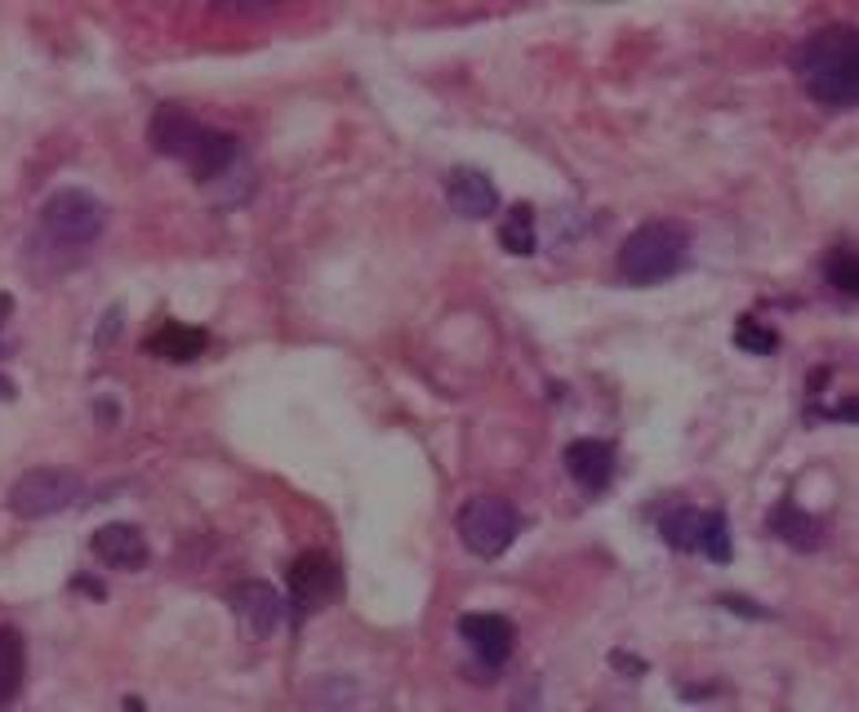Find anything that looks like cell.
Here are the masks:
<instances>
[{"label":"cell","instance_id":"obj_1","mask_svg":"<svg viewBox=\"0 0 859 712\" xmlns=\"http://www.w3.org/2000/svg\"><path fill=\"white\" fill-rule=\"evenodd\" d=\"M792 68L810 99L824 108H855L859 99V37L855 28H824L806 37L792 54Z\"/></svg>","mask_w":859,"mask_h":712},{"label":"cell","instance_id":"obj_2","mask_svg":"<svg viewBox=\"0 0 859 712\" xmlns=\"http://www.w3.org/2000/svg\"><path fill=\"white\" fill-rule=\"evenodd\" d=\"M686 258H691V232H686V223H668V218L642 223L620 245V276L628 285H655V281H668L673 272H682Z\"/></svg>","mask_w":859,"mask_h":712},{"label":"cell","instance_id":"obj_3","mask_svg":"<svg viewBox=\"0 0 859 712\" xmlns=\"http://www.w3.org/2000/svg\"><path fill=\"white\" fill-rule=\"evenodd\" d=\"M517 530H521L517 508L508 499H499V495H472L459 508V539H463V548L472 557H485V561L503 557L512 548Z\"/></svg>","mask_w":859,"mask_h":712},{"label":"cell","instance_id":"obj_4","mask_svg":"<svg viewBox=\"0 0 859 712\" xmlns=\"http://www.w3.org/2000/svg\"><path fill=\"white\" fill-rule=\"evenodd\" d=\"M108 223V210L99 196H90L85 187H59L45 205H41V227L59 241V245H90Z\"/></svg>","mask_w":859,"mask_h":712},{"label":"cell","instance_id":"obj_5","mask_svg":"<svg viewBox=\"0 0 859 712\" xmlns=\"http://www.w3.org/2000/svg\"><path fill=\"white\" fill-rule=\"evenodd\" d=\"M76 499H81V477L76 472H68V468H32V472H23L14 481L10 512L23 517V521H41V517L63 512Z\"/></svg>","mask_w":859,"mask_h":712},{"label":"cell","instance_id":"obj_6","mask_svg":"<svg viewBox=\"0 0 859 712\" xmlns=\"http://www.w3.org/2000/svg\"><path fill=\"white\" fill-rule=\"evenodd\" d=\"M201 139H205V125H201L192 112L174 108V103L156 108V116H152V125H147V143H152L161 156H174V161H183V165L196 156Z\"/></svg>","mask_w":859,"mask_h":712},{"label":"cell","instance_id":"obj_7","mask_svg":"<svg viewBox=\"0 0 859 712\" xmlns=\"http://www.w3.org/2000/svg\"><path fill=\"white\" fill-rule=\"evenodd\" d=\"M227 601H232L236 623H241V632L249 641H267L276 632V623H280V592L272 583H258V579L236 583Z\"/></svg>","mask_w":859,"mask_h":712},{"label":"cell","instance_id":"obj_8","mask_svg":"<svg viewBox=\"0 0 859 712\" xmlns=\"http://www.w3.org/2000/svg\"><path fill=\"white\" fill-rule=\"evenodd\" d=\"M459 637L472 645V654L481 659V663H490V668H499L508 654H512V645H517V628H512V619H503V614H459Z\"/></svg>","mask_w":859,"mask_h":712},{"label":"cell","instance_id":"obj_9","mask_svg":"<svg viewBox=\"0 0 859 712\" xmlns=\"http://www.w3.org/2000/svg\"><path fill=\"white\" fill-rule=\"evenodd\" d=\"M94 557L103 566H112V570H143L147 557H152V548H147V535L139 526L112 521V526H103L94 535Z\"/></svg>","mask_w":859,"mask_h":712},{"label":"cell","instance_id":"obj_10","mask_svg":"<svg viewBox=\"0 0 859 712\" xmlns=\"http://www.w3.org/2000/svg\"><path fill=\"white\" fill-rule=\"evenodd\" d=\"M290 592L304 610H321L335 592H339V570L330 557L321 552H304L295 566H290Z\"/></svg>","mask_w":859,"mask_h":712},{"label":"cell","instance_id":"obj_11","mask_svg":"<svg viewBox=\"0 0 859 712\" xmlns=\"http://www.w3.org/2000/svg\"><path fill=\"white\" fill-rule=\"evenodd\" d=\"M446 196H450L454 214H463V218H490L499 210V187L481 170H450Z\"/></svg>","mask_w":859,"mask_h":712},{"label":"cell","instance_id":"obj_12","mask_svg":"<svg viewBox=\"0 0 859 712\" xmlns=\"http://www.w3.org/2000/svg\"><path fill=\"white\" fill-rule=\"evenodd\" d=\"M561 464L584 490H606L611 477H615V450L606 441H570Z\"/></svg>","mask_w":859,"mask_h":712},{"label":"cell","instance_id":"obj_13","mask_svg":"<svg viewBox=\"0 0 859 712\" xmlns=\"http://www.w3.org/2000/svg\"><path fill=\"white\" fill-rule=\"evenodd\" d=\"M770 535L784 539V543L797 548V552H815V548L824 543V521L810 517V512H801L792 499H779V504L770 508Z\"/></svg>","mask_w":859,"mask_h":712},{"label":"cell","instance_id":"obj_14","mask_svg":"<svg viewBox=\"0 0 859 712\" xmlns=\"http://www.w3.org/2000/svg\"><path fill=\"white\" fill-rule=\"evenodd\" d=\"M23 632L10 628V623H0V712H10L14 699L23 694Z\"/></svg>","mask_w":859,"mask_h":712},{"label":"cell","instance_id":"obj_15","mask_svg":"<svg viewBox=\"0 0 859 712\" xmlns=\"http://www.w3.org/2000/svg\"><path fill=\"white\" fill-rule=\"evenodd\" d=\"M236 152H241L236 134H227V130H205V139H201V148H196V156H192L187 165H192L196 179L214 183V179H223V174L232 170Z\"/></svg>","mask_w":859,"mask_h":712},{"label":"cell","instance_id":"obj_16","mask_svg":"<svg viewBox=\"0 0 859 712\" xmlns=\"http://www.w3.org/2000/svg\"><path fill=\"white\" fill-rule=\"evenodd\" d=\"M147 347L161 356V362H192V356H201V347H205V334H201V329H187V325H178V321H165V325L147 338Z\"/></svg>","mask_w":859,"mask_h":712},{"label":"cell","instance_id":"obj_17","mask_svg":"<svg viewBox=\"0 0 859 712\" xmlns=\"http://www.w3.org/2000/svg\"><path fill=\"white\" fill-rule=\"evenodd\" d=\"M499 241H503L508 254H534V210L525 201H517L499 218Z\"/></svg>","mask_w":859,"mask_h":712},{"label":"cell","instance_id":"obj_18","mask_svg":"<svg viewBox=\"0 0 859 712\" xmlns=\"http://www.w3.org/2000/svg\"><path fill=\"white\" fill-rule=\"evenodd\" d=\"M659 535H664V543L673 548V552H695V543H699V512L695 508H673L664 521H659Z\"/></svg>","mask_w":859,"mask_h":712},{"label":"cell","instance_id":"obj_19","mask_svg":"<svg viewBox=\"0 0 859 712\" xmlns=\"http://www.w3.org/2000/svg\"><path fill=\"white\" fill-rule=\"evenodd\" d=\"M824 272H828V285L841 298H855V289H859V263H855V250L850 245H832L828 258H824Z\"/></svg>","mask_w":859,"mask_h":712},{"label":"cell","instance_id":"obj_20","mask_svg":"<svg viewBox=\"0 0 859 712\" xmlns=\"http://www.w3.org/2000/svg\"><path fill=\"white\" fill-rule=\"evenodd\" d=\"M695 552H708V561H730V530L722 512H699V543Z\"/></svg>","mask_w":859,"mask_h":712},{"label":"cell","instance_id":"obj_21","mask_svg":"<svg viewBox=\"0 0 859 712\" xmlns=\"http://www.w3.org/2000/svg\"><path fill=\"white\" fill-rule=\"evenodd\" d=\"M735 343H739L744 352H753V356H770V352L779 347L775 329H766L757 316H739V325H735Z\"/></svg>","mask_w":859,"mask_h":712},{"label":"cell","instance_id":"obj_22","mask_svg":"<svg viewBox=\"0 0 859 712\" xmlns=\"http://www.w3.org/2000/svg\"><path fill=\"white\" fill-rule=\"evenodd\" d=\"M722 606L735 610V614H748V619H770V610H761V606L748 601V597H722Z\"/></svg>","mask_w":859,"mask_h":712},{"label":"cell","instance_id":"obj_23","mask_svg":"<svg viewBox=\"0 0 859 712\" xmlns=\"http://www.w3.org/2000/svg\"><path fill=\"white\" fill-rule=\"evenodd\" d=\"M611 663H615V668H624V672H633V677H637V672H646V659H633V654H624V650H615V654H611Z\"/></svg>","mask_w":859,"mask_h":712},{"label":"cell","instance_id":"obj_24","mask_svg":"<svg viewBox=\"0 0 859 712\" xmlns=\"http://www.w3.org/2000/svg\"><path fill=\"white\" fill-rule=\"evenodd\" d=\"M0 401H14V384L6 375H0Z\"/></svg>","mask_w":859,"mask_h":712},{"label":"cell","instance_id":"obj_25","mask_svg":"<svg viewBox=\"0 0 859 712\" xmlns=\"http://www.w3.org/2000/svg\"><path fill=\"white\" fill-rule=\"evenodd\" d=\"M125 712H147V703H143V699H134V694H130V699H125Z\"/></svg>","mask_w":859,"mask_h":712}]
</instances>
